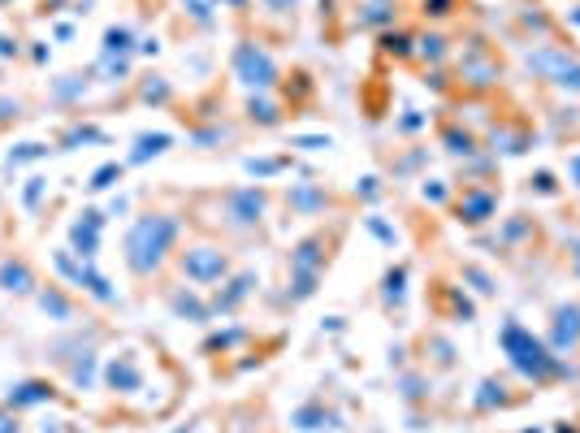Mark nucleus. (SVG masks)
Instances as JSON below:
<instances>
[{
  "instance_id": "nucleus-44",
  "label": "nucleus",
  "mask_w": 580,
  "mask_h": 433,
  "mask_svg": "<svg viewBox=\"0 0 580 433\" xmlns=\"http://www.w3.org/2000/svg\"><path fill=\"white\" fill-rule=\"evenodd\" d=\"M455 5H459V0H420V13L433 18V22H442V18H451V13H455Z\"/></svg>"
},
{
  "instance_id": "nucleus-9",
  "label": "nucleus",
  "mask_w": 580,
  "mask_h": 433,
  "mask_svg": "<svg viewBox=\"0 0 580 433\" xmlns=\"http://www.w3.org/2000/svg\"><path fill=\"white\" fill-rule=\"evenodd\" d=\"M338 243H342V226H329V230L316 226L312 234H303V239L290 247L286 273H321V278H325V269L334 265Z\"/></svg>"
},
{
  "instance_id": "nucleus-1",
  "label": "nucleus",
  "mask_w": 580,
  "mask_h": 433,
  "mask_svg": "<svg viewBox=\"0 0 580 433\" xmlns=\"http://www.w3.org/2000/svg\"><path fill=\"white\" fill-rule=\"evenodd\" d=\"M182 230H187V217L169 213V208H148L130 221L126 239H122V260L135 282H152L161 278L165 265H174L178 247H182Z\"/></svg>"
},
{
  "instance_id": "nucleus-35",
  "label": "nucleus",
  "mask_w": 580,
  "mask_h": 433,
  "mask_svg": "<svg viewBox=\"0 0 580 433\" xmlns=\"http://www.w3.org/2000/svg\"><path fill=\"white\" fill-rule=\"evenodd\" d=\"M126 161H104L100 169H96V174H91V182H87V191L91 195H104V191H113L117 187V182H122L126 178Z\"/></svg>"
},
{
  "instance_id": "nucleus-52",
  "label": "nucleus",
  "mask_w": 580,
  "mask_h": 433,
  "mask_svg": "<svg viewBox=\"0 0 580 433\" xmlns=\"http://www.w3.org/2000/svg\"><path fill=\"white\" fill-rule=\"evenodd\" d=\"M295 148H308V152H321V148H329V135H308V139H295Z\"/></svg>"
},
{
  "instance_id": "nucleus-11",
  "label": "nucleus",
  "mask_w": 580,
  "mask_h": 433,
  "mask_svg": "<svg viewBox=\"0 0 580 433\" xmlns=\"http://www.w3.org/2000/svg\"><path fill=\"white\" fill-rule=\"evenodd\" d=\"M498 252H503L507 260L542 256L546 252V230H542V221H537V213H511L503 221V230H498Z\"/></svg>"
},
{
  "instance_id": "nucleus-23",
  "label": "nucleus",
  "mask_w": 580,
  "mask_h": 433,
  "mask_svg": "<svg viewBox=\"0 0 580 433\" xmlns=\"http://www.w3.org/2000/svg\"><path fill=\"white\" fill-rule=\"evenodd\" d=\"M399 5L403 0H360L355 5V26H364V31H390L394 22H399Z\"/></svg>"
},
{
  "instance_id": "nucleus-16",
  "label": "nucleus",
  "mask_w": 580,
  "mask_h": 433,
  "mask_svg": "<svg viewBox=\"0 0 580 433\" xmlns=\"http://www.w3.org/2000/svg\"><path fill=\"white\" fill-rule=\"evenodd\" d=\"M507 390H516L507 377H485V382L477 386V395H472V412L477 416L511 412V408H520V403H529L537 395V390H520V395H507Z\"/></svg>"
},
{
  "instance_id": "nucleus-46",
  "label": "nucleus",
  "mask_w": 580,
  "mask_h": 433,
  "mask_svg": "<svg viewBox=\"0 0 580 433\" xmlns=\"http://www.w3.org/2000/svg\"><path fill=\"white\" fill-rule=\"evenodd\" d=\"M420 195H425V200H433V204H446V200H451V187H442L438 178H429L425 187H420Z\"/></svg>"
},
{
  "instance_id": "nucleus-39",
  "label": "nucleus",
  "mask_w": 580,
  "mask_h": 433,
  "mask_svg": "<svg viewBox=\"0 0 580 433\" xmlns=\"http://www.w3.org/2000/svg\"><path fill=\"white\" fill-rule=\"evenodd\" d=\"M429 377L425 373H403L399 377V395L407 399V403H420V399H429Z\"/></svg>"
},
{
  "instance_id": "nucleus-13",
  "label": "nucleus",
  "mask_w": 580,
  "mask_h": 433,
  "mask_svg": "<svg viewBox=\"0 0 580 433\" xmlns=\"http://www.w3.org/2000/svg\"><path fill=\"white\" fill-rule=\"evenodd\" d=\"M429 308H433V317H438V321H455V325L477 321V304L468 299V291H464V286H455V282H446V278H438L429 286Z\"/></svg>"
},
{
  "instance_id": "nucleus-41",
  "label": "nucleus",
  "mask_w": 580,
  "mask_h": 433,
  "mask_svg": "<svg viewBox=\"0 0 580 433\" xmlns=\"http://www.w3.org/2000/svg\"><path fill=\"white\" fill-rule=\"evenodd\" d=\"M563 187L555 182V174H550V169H537V174L529 178V195H559Z\"/></svg>"
},
{
  "instance_id": "nucleus-26",
  "label": "nucleus",
  "mask_w": 580,
  "mask_h": 433,
  "mask_svg": "<svg viewBox=\"0 0 580 433\" xmlns=\"http://www.w3.org/2000/svg\"><path fill=\"white\" fill-rule=\"evenodd\" d=\"M169 148H174V135H165V130H143V135H135V148H130L126 165H143V161H152V156H165Z\"/></svg>"
},
{
  "instance_id": "nucleus-56",
  "label": "nucleus",
  "mask_w": 580,
  "mask_h": 433,
  "mask_svg": "<svg viewBox=\"0 0 580 433\" xmlns=\"http://www.w3.org/2000/svg\"><path fill=\"white\" fill-rule=\"evenodd\" d=\"M217 5H226V9H239V13H243L247 5H252V0H217Z\"/></svg>"
},
{
  "instance_id": "nucleus-6",
  "label": "nucleus",
  "mask_w": 580,
  "mask_h": 433,
  "mask_svg": "<svg viewBox=\"0 0 580 433\" xmlns=\"http://www.w3.org/2000/svg\"><path fill=\"white\" fill-rule=\"evenodd\" d=\"M455 78H459V91L464 96H490V91H498V83H503V52H498L490 39H472V44H464L455 52Z\"/></svg>"
},
{
  "instance_id": "nucleus-21",
  "label": "nucleus",
  "mask_w": 580,
  "mask_h": 433,
  "mask_svg": "<svg viewBox=\"0 0 580 433\" xmlns=\"http://www.w3.org/2000/svg\"><path fill=\"white\" fill-rule=\"evenodd\" d=\"M39 273L31 269V260H22V256H5L0 260V291L13 295V299H35L39 291Z\"/></svg>"
},
{
  "instance_id": "nucleus-58",
  "label": "nucleus",
  "mask_w": 580,
  "mask_h": 433,
  "mask_svg": "<svg viewBox=\"0 0 580 433\" xmlns=\"http://www.w3.org/2000/svg\"><path fill=\"white\" fill-rule=\"evenodd\" d=\"M572 217H576V221H580V200H576V208H572Z\"/></svg>"
},
{
  "instance_id": "nucleus-42",
  "label": "nucleus",
  "mask_w": 580,
  "mask_h": 433,
  "mask_svg": "<svg viewBox=\"0 0 580 433\" xmlns=\"http://www.w3.org/2000/svg\"><path fill=\"white\" fill-rule=\"evenodd\" d=\"M260 13H269V18H295V9L303 0H256Z\"/></svg>"
},
{
  "instance_id": "nucleus-38",
  "label": "nucleus",
  "mask_w": 580,
  "mask_h": 433,
  "mask_svg": "<svg viewBox=\"0 0 580 433\" xmlns=\"http://www.w3.org/2000/svg\"><path fill=\"white\" fill-rule=\"evenodd\" d=\"M52 148L48 143H39V139H26V143H18V148L9 152V169H18V165H35V161H44Z\"/></svg>"
},
{
  "instance_id": "nucleus-45",
  "label": "nucleus",
  "mask_w": 580,
  "mask_h": 433,
  "mask_svg": "<svg viewBox=\"0 0 580 433\" xmlns=\"http://www.w3.org/2000/svg\"><path fill=\"white\" fill-rule=\"evenodd\" d=\"M18 117H22V100H13V96H0V126L18 122Z\"/></svg>"
},
{
  "instance_id": "nucleus-32",
  "label": "nucleus",
  "mask_w": 580,
  "mask_h": 433,
  "mask_svg": "<svg viewBox=\"0 0 580 433\" xmlns=\"http://www.w3.org/2000/svg\"><path fill=\"white\" fill-rule=\"evenodd\" d=\"M334 421H338V416L329 412L321 399L303 403V408L295 412V429H303V433H316V429H334Z\"/></svg>"
},
{
  "instance_id": "nucleus-30",
  "label": "nucleus",
  "mask_w": 580,
  "mask_h": 433,
  "mask_svg": "<svg viewBox=\"0 0 580 433\" xmlns=\"http://www.w3.org/2000/svg\"><path fill=\"white\" fill-rule=\"evenodd\" d=\"M109 135H104L100 126H91V122H74V126H65L61 135H57V152H74V148H87V143H104Z\"/></svg>"
},
{
  "instance_id": "nucleus-3",
  "label": "nucleus",
  "mask_w": 580,
  "mask_h": 433,
  "mask_svg": "<svg viewBox=\"0 0 580 433\" xmlns=\"http://www.w3.org/2000/svg\"><path fill=\"white\" fill-rule=\"evenodd\" d=\"M273 191L265 182H247V187H230L217 195V226L226 234H256L269 217Z\"/></svg>"
},
{
  "instance_id": "nucleus-22",
  "label": "nucleus",
  "mask_w": 580,
  "mask_h": 433,
  "mask_svg": "<svg viewBox=\"0 0 580 433\" xmlns=\"http://www.w3.org/2000/svg\"><path fill=\"white\" fill-rule=\"evenodd\" d=\"M438 143H442V148L451 152V156H459V161H472L477 152H485V143L472 135V130L459 122V117H451V113L438 117Z\"/></svg>"
},
{
  "instance_id": "nucleus-5",
  "label": "nucleus",
  "mask_w": 580,
  "mask_h": 433,
  "mask_svg": "<svg viewBox=\"0 0 580 433\" xmlns=\"http://www.w3.org/2000/svg\"><path fill=\"white\" fill-rule=\"evenodd\" d=\"M524 70L533 78H542L546 87L563 91V96H580V52L563 39H550V44H533L524 52Z\"/></svg>"
},
{
  "instance_id": "nucleus-20",
  "label": "nucleus",
  "mask_w": 580,
  "mask_h": 433,
  "mask_svg": "<svg viewBox=\"0 0 580 433\" xmlns=\"http://www.w3.org/2000/svg\"><path fill=\"white\" fill-rule=\"evenodd\" d=\"M165 308L174 312L178 321H195V325L213 321V308H208V299L200 295V286H165Z\"/></svg>"
},
{
  "instance_id": "nucleus-27",
  "label": "nucleus",
  "mask_w": 580,
  "mask_h": 433,
  "mask_svg": "<svg viewBox=\"0 0 580 433\" xmlns=\"http://www.w3.org/2000/svg\"><path fill=\"white\" fill-rule=\"evenodd\" d=\"M455 52H451V39H446L442 31H425L416 35V61H425L429 70H438V65H446Z\"/></svg>"
},
{
  "instance_id": "nucleus-55",
  "label": "nucleus",
  "mask_w": 580,
  "mask_h": 433,
  "mask_svg": "<svg viewBox=\"0 0 580 433\" xmlns=\"http://www.w3.org/2000/svg\"><path fill=\"white\" fill-rule=\"evenodd\" d=\"M65 5V0H39V13H57Z\"/></svg>"
},
{
  "instance_id": "nucleus-57",
  "label": "nucleus",
  "mask_w": 580,
  "mask_h": 433,
  "mask_svg": "<svg viewBox=\"0 0 580 433\" xmlns=\"http://www.w3.org/2000/svg\"><path fill=\"white\" fill-rule=\"evenodd\" d=\"M44 433H61V429L57 425H44Z\"/></svg>"
},
{
  "instance_id": "nucleus-33",
  "label": "nucleus",
  "mask_w": 580,
  "mask_h": 433,
  "mask_svg": "<svg viewBox=\"0 0 580 433\" xmlns=\"http://www.w3.org/2000/svg\"><path fill=\"white\" fill-rule=\"evenodd\" d=\"M135 96H139V104H174V87H169V78H161V74H143Z\"/></svg>"
},
{
  "instance_id": "nucleus-31",
  "label": "nucleus",
  "mask_w": 580,
  "mask_h": 433,
  "mask_svg": "<svg viewBox=\"0 0 580 433\" xmlns=\"http://www.w3.org/2000/svg\"><path fill=\"white\" fill-rule=\"evenodd\" d=\"M247 338H252L247 325H230V330H221V334H208L200 351H204V356H217V351H221V356H234V347L247 343Z\"/></svg>"
},
{
  "instance_id": "nucleus-36",
  "label": "nucleus",
  "mask_w": 580,
  "mask_h": 433,
  "mask_svg": "<svg viewBox=\"0 0 580 433\" xmlns=\"http://www.w3.org/2000/svg\"><path fill=\"white\" fill-rule=\"evenodd\" d=\"M243 169L252 174L256 182H265V178H278L282 169H290V156H247Z\"/></svg>"
},
{
  "instance_id": "nucleus-49",
  "label": "nucleus",
  "mask_w": 580,
  "mask_h": 433,
  "mask_svg": "<svg viewBox=\"0 0 580 433\" xmlns=\"http://www.w3.org/2000/svg\"><path fill=\"white\" fill-rule=\"evenodd\" d=\"M386 187H381V178H364V187H355V200H381Z\"/></svg>"
},
{
  "instance_id": "nucleus-25",
  "label": "nucleus",
  "mask_w": 580,
  "mask_h": 433,
  "mask_svg": "<svg viewBox=\"0 0 580 433\" xmlns=\"http://www.w3.org/2000/svg\"><path fill=\"white\" fill-rule=\"evenodd\" d=\"M91 83H96V70H70V74H61V78L48 83V100L52 104H74V100L87 96Z\"/></svg>"
},
{
  "instance_id": "nucleus-47",
  "label": "nucleus",
  "mask_w": 580,
  "mask_h": 433,
  "mask_svg": "<svg viewBox=\"0 0 580 433\" xmlns=\"http://www.w3.org/2000/svg\"><path fill=\"white\" fill-rule=\"evenodd\" d=\"M364 226L373 230V234H377V239L386 243V247H394V243H399V234H394V230L386 226V221H377V217H364Z\"/></svg>"
},
{
  "instance_id": "nucleus-51",
  "label": "nucleus",
  "mask_w": 580,
  "mask_h": 433,
  "mask_svg": "<svg viewBox=\"0 0 580 433\" xmlns=\"http://www.w3.org/2000/svg\"><path fill=\"white\" fill-rule=\"evenodd\" d=\"M568 187H572V191H580V148L568 156Z\"/></svg>"
},
{
  "instance_id": "nucleus-17",
  "label": "nucleus",
  "mask_w": 580,
  "mask_h": 433,
  "mask_svg": "<svg viewBox=\"0 0 580 433\" xmlns=\"http://www.w3.org/2000/svg\"><path fill=\"white\" fill-rule=\"evenodd\" d=\"M35 304H39V312H44L52 325H65V330L83 321V308H78V299L70 295V286H65V282L39 286V291H35Z\"/></svg>"
},
{
  "instance_id": "nucleus-15",
  "label": "nucleus",
  "mask_w": 580,
  "mask_h": 433,
  "mask_svg": "<svg viewBox=\"0 0 580 433\" xmlns=\"http://www.w3.org/2000/svg\"><path fill=\"white\" fill-rule=\"evenodd\" d=\"M286 213L290 217H325L329 208L338 204V195L325 187V182H290L286 195H282Z\"/></svg>"
},
{
  "instance_id": "nucleus-14",
  "label": "nucleus",
  "mask_w": 580,
  "mask_h": 433,
  "mask_svg": "<svg viewBox=\"0 0 580 433\" xmlns=\"http://www.w3.org/2000/svg\"><path fill=\"white\" fill-rule=\"evenodd\" d=\"M256 286H260V273L256 269H239V273H230L226 282L217 286L213 295H208V308H213V321L217 317H234L247 299L256 295Z\"/></svg>"
},
{
  "instance_id": "nucleus-54",
  "label": "nucleus",
  "mask_w": 580,
  "mask_h": 433,
  "mask_svg": "<svg viewBox=\"0 0 580 433\" xmlns=\"http://www.w3.org/2000/svg\"><path fill=\"white\" fill-rule=\"evenodd\" d=\"M139 52H143V57H156V52H161V44H156V39H139Z\"/></svg>"
},
{
  "instance_id": "nucleus-8",
  "label": "nucleus",
  "mask_w": 580,
  "mask_h": 433,
  "mask_svg": "<svg viewBox=\"0 0 580 433\" xmlns=\"http://www.w3.org/2000/svg\"><path fill=\"white\" fill-rule=\"evenodd\" d=\"M230 74L239 78V83L247 87V91H278L282 87V65H278V57L260 44V39H239L234 44V52H230Z\"/></svg>"
},
{
  "instance_id": "nucleus-4",
  "label": "nucleus",
  "mask_w": 580,
  "mask_h": 433,
  "mask_svg": "<svg viewBox=\"0 0 580 433\" xmlns=\"http://www.w3.org/2000/svg\"><path fill=\"white\" fill-rule=\"evenodd\" d=\"M498 200H503V182L498 178H459V182H451L446 213L464 230H481L498 217Z\"/></svg>"
},
{
  "instance_id": "nucleus-53",
  "label": "nucleus",
  "mask_w": 580,
  "mask_h": 433,
  "mask_svg": "<svg viewBox=\"0 0 580 433\" xmlns=\"http://www.w3.org/2000/svg\"><path fill=\"white\" fill-rule=\"evenodd\" d=\"M31 61H35V65H48V61H52V48H48V44H31Z\"/></svg>"
},
{
  "instance_id": "nucleus-7",
  "label": "nucleus",
  "mask_w": 580,
  "mask_h": 433,
  "mask_svg": "<svg viewBox=\"0 0 580 433\" xmlns=\"http://www.w3.org/2000/svg\"><path fill=\"white\" fill-rule=\"evenodd\" d=\"M174 269L187 278L191 286H200V291H208V286H221L234 273V252L226 243L217 239H195V243H182L178 256H174Z\"/></svg>"
},
{
  "instance_id": "nucleus-59",
  "label": "nucleus",
  "mask_w": 580,
  "mask_h": 433,
  "mask_svg": "<svg viewBox=\"0 0 580 433\" xmlns=\"http://www.w3.org/2000/svg\"><path fill=\"white\" fill-rule=\"evenodd\" d=\"M0 5H5V0H0Z\"/></svg>"
},
{
  "instance_id": "nucleus-12",
  "label": "nucleus",
  "mask_w": 580,
  "mask_h": 433,
  "mask_svg": "<svg viewBox=\"0 0 580 433\" xmlns=\"http://www.w3.org/2000/svg\"><path fill=\"white\" fill-rule=\"evenodd\" d=\"M100 377H104V390H109V395H122L126 399V395H135V390H143L148 364H143L139 351H117V356L104 360Z\"/></svg>"
},
{
  "instance_id": "nucleus-24",
  "label": "nucleus",
  "mask_w": 580,
  "mask_h": 433,
  "mask_svg": "<svg viewBox=\"0 0 580 433\" xmlns=\"http://www.w3.org/2000/svg\"><path fill=\"white\" fill-rule=\"evenodd\" d=\"M52 399H57V386H52V382H44V377H26V382L9 386V395H5V403H9L13 412L39 408V403H52Z\"/></svg>"
},
{
  "instance_id": "nucleus-48",
  "label": "nucleus",
  "mask_w": 580,
  "mask_h": 433,
  "mask_svg": "<svg viewBox=\"0 0 580 433\" xmlns=\"http://www.w3.org/2000/svg\"><path fill=\"white\" fill-rule=\"evenodd\" d=\"M0 433H22V416L9 403H0Z\"/></svg>"
},
{
  "instance_id": "nucleus-10",
  "label": "nucleus",
  "mask_w": 580,
  "mask_h": 433,
  "mask_svg": "<svg viewBox=\"0 0 580 433\" xmlns=\"http://www.w3.org/2000/svg\"><path fill=\"white\" fill-rule=\"evenodd\" d=\"M546 347L559 360H580V295L559 299L546 312Z\"/></svg>"
},
{
  "instance_id": "nucleus-37",
  "label": "nucleus",
  "mask_w": 580,
  "mask_h": 433,
  "mask_svg": "<svg viewBox=\"0 0 580 433\" xmlns=\"http://www.w3.org/2000/svg\"><path fill=\"white\" fill-rule=\"evenodd\" d=\"M459 278H464V282H472V286H477V295L481 299H490V295H498V282L490 278V273H485L481 265H472V260H464V265H459Z\"/></svg>"
},
{
  "instance_id": "nucleus-50",
  "label": "nucleus",
  "mask_w": 580,
  "mask_h": 433,
  "mask_svg": "<svg viewBox=\"0 0 580 433\" xmlns=\"http://www.w3.org/2000/svg\"><path fill=\"white\" fill-rule=\"evenodd\" d=\"M18 52H22L18 39H13V35H0V61H13Z\"/></svg>"
},
{
  "instance_id": "nucleus-18",
  "label": "nucleus",
  "mask_w": 580,
  "mask_h": 433,
  "mask_svg": "<svg viewBox=\"0 0 580 433\" xmlns=\"http://www.w3.org/2000/svg\"><path fill=\"white\" fill-rule=\"evenodd\" d=\"M104 221H109V213H104V208H83V213H78V221H70V252L78 260H96Z\"/></svg>"
},
{
  "instance_id": "nucleus-34",
  "label": "nucleus",
  "mask_w": 580,
  "mask_h": 433,
  "mask_svg": "<svg viewBox=\"0 0 580 433\" xmlns=\"http://www.w3.org/2000/svg\"><path fill=\"white\" fill-rule=\"evenodd\" d=\"M403 295H407V265H390L386 278H381V299H386V308L394 312L403 304Z\"/></svg>"
},
{
  "instance_id": "nucleus-40",
  "label": "nucleus",
  "mask_w": 580,
  "mask_h": 433,
  "mask_svg": "<svg viewBox=\"0 0 580 433\" xmlns=\"http://www.w3.org/2000/svg\"><path fill=\"white\" fill-rule=\"evenodd\" d=\"M182 9H187V18L208 26V22H213V9H221V5H217V0H182Z\"/></svg>"
},
{
  "instance_id": "nucleus-2",
  "label": "nucleus",
  "mask_w": 580,
  "mask_h": 433,
  "mask_svg": "<svg viewBox=\"0 0 580 433\" xmlns=\"http://www.w3.org/2000/svg\"><path fill=\"white\" fill-rule=\"evenodd\" d=\"M498 343H503L511 369L524 377V386L542 390V386H555V382H563V377H568V360H559L555 351L546 347V338H537L529 325L516 321V317H507L503 334H498Z\"/></svg>"
},
{
  "instance_id": "nucleus-19",
  "label": "nucleus",
  "mask_w": 580,
  "mask_h": 433,
  "mask_svg": "<svg viewBox=\"0 0 580 433\" xmlns=\"http://www.w3.org/2000/svg\"><path fill=\"white\" fill-rule=\"evenodd\" d=\"M243 117H247V122H252L256 130H278V126L290 122V109H286V100L273 96V91H247Z\"/></svg>"
},
{
  "instance_id": "nucleus-43",
  "label": "nucleus",
  "mask_w": 580,
  "mask_h": 433,
  "mask_svg": "<svg viewBox=\"0 0 580 433\" xmlns=\"http://www.w3.org/2000/svg\"><path fill=\"white\" fill-rule=\"evenodd\" d=\"M44 191H48V178H44V174L26 178V187H22V204H26V208H39V200H44Z\"/></svg>"
},
{
  "instance_id": "nucleus-29",
  "label": "nucleus",
  "mask_w": 580,
  "mask_h": 433,
  "mask_svg": "<svg viewBox=\"0 0 580 433\" xmlns=\"http://www.w3.org/2000/svg\"><path fill=\"white\" fill-rule=\"evenodd\" d=\"M100 57H135V26L117 22L100 39Z\"/></svg>"
},
{
  "instance_id": "nucleus-28",
  "label": "nucleus",
  "mask_w": 580,
  "mask_h": 433,
  "mask_svg": "<svg viewBox=\"0 0 580 433\" xmlns=\"http://www.w3.org/2000/svg\"><path fill=\"white\" fill-rule=\"evenodd\" d=\"M377 44H381V57H394V61H412L416 57V35L403 31V26H390V31H381Z\"/></svg>"
}]
</instances>
